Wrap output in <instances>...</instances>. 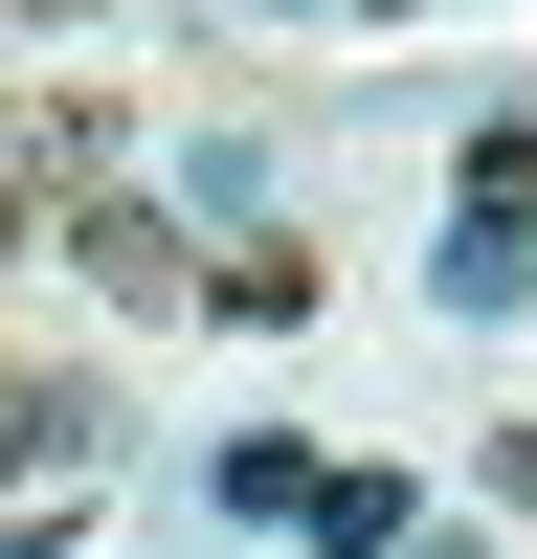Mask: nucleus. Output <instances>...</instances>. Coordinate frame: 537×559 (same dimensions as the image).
Segmentation results:
<instances>
[{
	"mask_svg": "<svg viewBox=\"0 0 537 559\" xmlns=\"http://www.w3.org/2000/svg\"><path fill=\"white\" fill-rule=\"evenodd\" d=\"M90 381H23V358H0V492H45V471H90Z\"/></svg>",
	"mask_w": 537,
	"mask_h": 559,
	"instance_id": "2",
	"label": "nucleus"
},
{
	"mask_svg": "<svg viewBox=\"0 0 537 559\" xmlns=\"http://www.w3.org/2000/svg\"><path fill=\"white\" fill-rule=\"evenodd\" d=\"M470 224H492V247H537V112H470Z\"/></svg>",
	"mask_w": 537,
	"mask_h": 559,
	"instance_id": "4",
	"label": "nucleus"
},
{
	"mask_svg": "<svg viewBox=\"0 0 537 559\" xmlns=\"http://www.w3.org/2000/svg\"><path fill=\"white\" fill-rule=\"evenodd\" d=\"M68 269H90L112 313H202V269H179V224H157V202H68Z\"/></svg>",
	"mask_w": 537,
	"mask_h": 559,
	"instance_id": "1",
	"label": "nucleus"
},
{
	"mask_svg": "<svg viewBox=\"0 0 537 559\" xmlns=\"http://www.w3.org/2000/svg\"><path fill=\"white\" fill-rule=\"evenodd\" d=\"M202 313H247V336H291V313H313V269H291V247H224V269H202Z\"/></svg>",
	"mask_w": 537,
	"mask_h": 559,
	"instance_id": "5",
	"label": "nucleus"
},
{
	"mask_svg": "<svg viewBox=\"0 0 537 559\" xmlns=\"http://www.w3.org/2000/svg\"><path fill=\"white\" fill-rule=\"evenodd\" d=\"M0 269H23V202H0Z\"/></svg>",
	"mask_w": 537,
	"mask_h": 559,
	"instance_id": "6",
	"label": "nucleus"
},
{
	"mask_svg": "<svg viewBox=\"0 0 537 559\" xmlns=\"http://www.w3.org/2000/svg\"><path fill=\"white\" fill-rule=\"evenodd\" d=\"M291 537H313V559H403V537H426V492H403V471H313Z\"/></svg>",
	"mask_w": 537,
	"mask_h": 559,
	"instance_id": "3",
	"label": "nucleus"
}]
</instances>
